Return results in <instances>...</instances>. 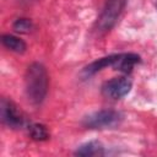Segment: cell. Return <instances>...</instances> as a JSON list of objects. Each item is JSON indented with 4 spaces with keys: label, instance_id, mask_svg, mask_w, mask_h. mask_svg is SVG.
Returning a JSON list of instances; mask_svg holds the SVG:
<instances>
[{
    "label": "cell",
    "instance_id": "obj_1",
    "mask_svg": "<svg viewBox=\"0 0 157 157\" xmlns=\"http://www.w3.org/2000/svg\"><path fill=\"white\" fill-rule=\"evenodd\" d=\"M48 85L49 77L47 69L39 63L31 64L25 75V87L28 101L33 104H40L47 96Z\"/></svg>",
    "mask_w": 157,
    "mask_h": 157
},
{
    "label": "cell",
    "instance_id": "obj_2",
    "mask_svg": "<svg viewBox=\"0 0 157 157\" xmlns=\"http://www.w3.org/2000/svg\"><path fill=\"white\" fill-rule=\"evenodd\" d=\"M125 5L126 0H107L96 23L97 31L104 33L112 29L123 13Z\"/></svg>",
    "mask_w": 157,
    "mask_h": 157
},
{
    "label": "cell",
    "instance_id": "obj_3",
    "mask_svg": "<svg viewBox=\"0 0 157 157\" xmlns=\"http://www.w3.org/2000/svg\"><path fill=\"white\" fill-rule=\"evenodd\" d=\"M123 120V115L117 110L104 109L94 112L83 119V125L90 129H110L115 128Z\"/></svg>",
    "mask_w": 157,
    "mask_h": 157
},
{
    "label": "cell",
    "instance_id": "obj_4",
    "mask_svg": "<svg viewBox=\"0 0 157 157\" xmlns=\"http://www.w3.org/2000/svg\"><path fill=\"white\" fill-rule=\"evenodd\" d=\"M131 90V81L128 77H114L102 86V93L110 99H120Z\"/></svg>",
    "mask_w": 157,
    "mask_h": 157
},
{
    "label": "cell",
    "instance_id": "obj_5",
    "mask_svg": "<svg viewBox=\"0 0 157 157\" xmlns=\"http://www.w3.org/2000/svg\"><path fill=\"white\" fill-rule=\"evenodd\" d=\"M0 117H1L2 124H5L9 128H12V129H17V128L22 126V124H23V117H22L21 112L18 110V108L16 107V104L12 101L6 99V98L1 99Z\"/></svg>",
    "mask_w": 157,
    "mask_h": 157
},
{
    "label": "cell",
    "instance_id": "obj_6",
    "mask_svg": "<svg viewBox=\"0 0 157 157\" xmlns=\"http://www.w3.org/2000/svg\"><path fill=\"white\" fill-rule=\"evenodd\" d=\"M140 63V56L134 53H123L117 54V59L114 61L113 69L124 74H129L132 71L134 66Z\"/></svg>",
    "mask_w": 157,
    "mask_h": 157
},
{
    "label": "cell",
    "instance_id": "obj_7",
    "mask_svg": "<svg viewBox=\"0 0 157 157\" xmlns=\"http://www.w3.org/2000/svg\"><path fill=\"white\" fill-rule=\"evenodd\" d=\"M117 59V54H113V55H108V56H104V58H101L93 63H91L90 65H87L83 70H82V76L83 77H90L94 74H97L98 71L110 66L113 67L114 65V61Z\"/></svg>",
    "mask_w": 157,
    "mask_h": 157
},
{
    "label": "cell",
    "instance_id": "obj_8",
    "mask_svg": "<svg viewBox=\"0 0 157 157\" xmlns=\"http://www.w3.org/2000/svg\"><path fill=\"white\" fill-rule=\"evenodd\" d=\"M76 156H82V157H87V156H102L104 155V150L101 142L97 141H90L86 142L83 145H81L80 147H77V150L75 151Z\"/></svg>",
    "mask_w": 157,
    "mask_h": 157
},
{
    "label": "cell",
    "instance_id": "obj_9",
    "mask_svg": "<svg viewBox=\"0 0 157 157\" xmlns=\"http://www.w3.org/2000/svg\"><path fill=\"white\" fill-rule=\"evenodd\" d=\"M1 42H2L5 48H7L9 50H11L13 53L22 54L27 49L26 43L21 38H18L16 36H12V34H4L1 37Z\"/></svg>",
    "mask_w": 157,
    "mask_h": 157
},
{
    "label": "cell",
    "instance_id": "obj_10",
    "mask_svg": "<svg viewBox=\"0 0 157 157\" xmlns=\"http://www.w3.org/2000/svg\"><path fill=\"white\" fill-rule=\"evenodd\" d=\"M29 136L36 141H44L49 139V131L43 124H32L28 126Z\"/></svg>",
    "mask_w": 157,
    "mask_h": 157
},
{
    "label": "cell",
    "instance_id": "obj_11",
    "mask_svg": "<svg viewBox=\"0 0 157 157\" xmlns=\"http://www.w3.org/2000/svg\"><path fill=\"white\" fill-rule=\"evenodd\" d=\"M13 29L18 33H28L31 32V29L33 28V23L31 20L28 18H17L13 25H12Z\"/></svg>",
    "mask_w": 157,
    "mask_h": 157
},
{
    "label": "cell",
    "instance_id": "obj_12",
    "mask_svg": "<svg viewBox=\"0 0 157 157\" xmlns=\"http://www.w3.org/2000/svg\"><path fill=\"white\" fill-rule=\"evenodd\" d=\"M156 7H157V0H156Z\"/></svg>",
    "mask_w": 157,
    "mask_h": 157
}]
</instances>
